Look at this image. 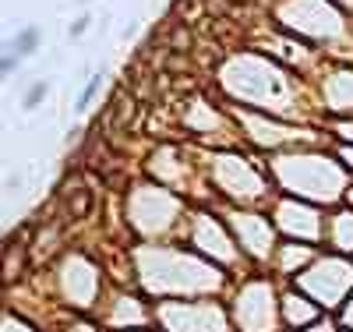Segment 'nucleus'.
<instances>
[{"label":"nucleus","mask_w":353,"mask_h":332,"mask_svg":"<svg viewBox=\"0 0 353 332\" xmlns=\"http://www.w3.org/2000/svg\"><path fill=\"white\" fill-rule=\"evenodd\" d=\"M8 46H11V50H14L18 57H32V53L39 50V28H36V25L21 28V32H18V36H14V39L8 43Z\"/></svg>","instance_id":"1"},{"label":"nucleus","mask_w":353,"mask_h":332,"mask_svg":"<svg viewBox=\"0 0 353 332\" xmlns=\"http://www.w3.org/2000/svg\"><path fill=\"white\" fill-rule=\"evenodd\" d=\"M18 64H21V57H18L8 43H0V78L14 75V71H18Z\"/></svg>","instance_id":"2"},{"label":"nucleus","mask_w":353,"mask_h":332,"mask_svg":"<svg viewBox=\"0 0 353 332\" xmlns=\"http://www.w3.org/2000/svg\"><path fill=\"white\" fill-rule=\"evenodd\" d=\"M46 92H50V88H46V81H36L32 88H28V92H25V99H21V106L25 110H36L43 99H46Z\"/></svg>","instance_id":"3"},{"label":"nucleus","mask_w":353,"mask_h":332,"mask_svg":"<svg viewBox=\"0 0 353 332\" xmlns=\"http://www.w3.org/2000/svg\"><path fill=\"white\" fill-rule=\"evenodd\" d=\"M99 85H103V75H96L92 81H88V85L81 88V96H78L74 110H88V103H92V99H96V92H99Z\"/></svg>","instance_id":"4"},{"label":"nucleus","mask_w":353,"mask_h":332,"mask_svg":"<svg viewBox=\"0 0 353 332\" xmlns=\"http://www.w3.org/2000/svg\"><path fill=\"white\" fill-rule=\"evenodd\" d=\"M88 21H92V18H78V21L71 25V36H74V39H78V36L85 32V28H88Z\"/></svg>","instance_id":"5"}]
</instances>
